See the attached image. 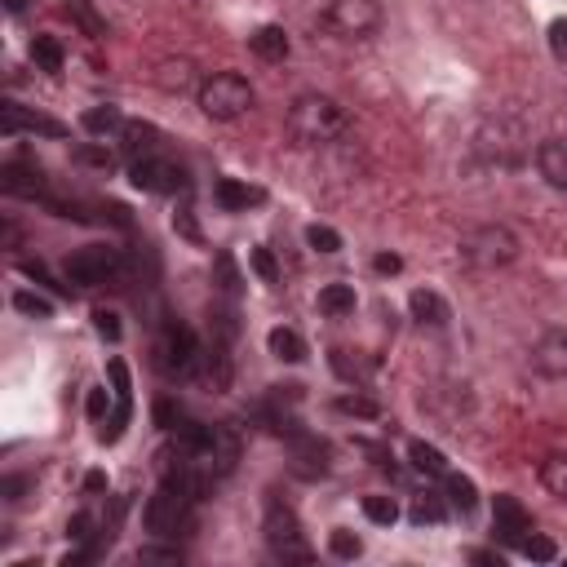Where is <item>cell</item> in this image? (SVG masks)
Returning <instances> with one entry per match:
<instances>
[{"mask_svg":"<svg viewBox=\"0 0 567 567\" xmlns=\"http://www.w3.org/2000/svg\"><path fill=\"white\" fill-rule=\"evenodd\" d=\"M173 448H178V466L200 474L213 488V479H226L240 461V439L226 426H200V421H182L173 426Z\"/></svg>","mask_w":567,"mask_h":567,"instance_id":"6da1fadb","label":"cell"},{"mask_svg":"<svg viewBox=\"0 0 567 567\" xmlns=\"http://www.w3.org/2000/svg\"><path fill=\"white\" fill-rule=\"evenodd\" d=\"M284 129L297 147H328V142H337L350 129V116L342 102L328 94H297L288 102Z\"/></svg>","mask_w":567,"mask_h":567,"instance_id":"7a4b0ae2","label":"cell"},{"mask_svg":"<svg viewBox=\"0 0 567 567\" xmlns=\"http://www.w3.org/2000/svg\"><path fill=\"white\" fill-rule=\"evenodd\" d=\"M195 102H200V111L209 120L231 125V120L249 116L257 94H253V85L240 76V71H213V76H204L200 85H195Z\"/></svg>","mask_w":567,"mask_h":567,"instance_id":"3957f363","label":"cell"},{"mask_svg":"<svg viewBox=\"0 0 567 567\" xmlns=\"http://www.w3.org/2000/svg\"><path fill=\"white\" fill-rule=\"evenodd\" d=\"M514 257H519V235L501 222H483L461 235V262H466L470 271H501Z\"/></svg>","mask_w":567,"mask_h":567,"instance_id":"277c9868","label":"cell"},{"mask_svg":"<svg viewBox=\"0 0 567 567\" xmlns=\"http://www.w3.org/2000/svg\"><path fill=\"white\" fill-rule=\"evenodd\" d=\"M474 151L488 164H497V169H519L523 156H528V133H523L519 120L492 116L488 125L474 133Z\"/></svg>","mask_w":567,"mask_h":567,"instance_id":"5b68a950","label":"cell"},{"mask_svg":"<svg viewBox=\"0 0 567 567\" xmlns=\"http://www.w3.org/2000/svg\"><path fill=\"white\" fill-rule=\"evenodd\" d=\"M386 23L377 0H328L324 9V27L337 40H373Z\"/></svg>","mask_w":567,"mask_h":567,"instance_id":"8992f818","label":"cell"},{"mask_svg":"<svg viewBox=\"0 0 567 567\" xmlns=\"http://www.w3.org/2000/svg\"><path fill=\"white\" fill-rule=\"evenodd\" d=\"M266 545H271V554L284 563H311L315 559L311 541H306L302 528H297V514L280 501L266 505Z\"/></svg>","mask_w":567,"mask_h":567,"instance_id":"52a82bcc","label":"cell"},{"mask_svg":"<svg viewBox=\"0 0 567 567\" xmlns=\"http://www.w3.org/2000/svg\"><path fill=\"white\" fill-rule=\"evenodd\" d=\"M116 271H120V249H111V244H85V249H76L63 262L67 284H76V288H98Z\"/></svg>","mask_w":567,"mask_h":567,"instance_id":"ba28073f","label":"cell"},{"mask_svg":"<svg viewBox=\"0 0 567 567\" xmlns=\"http://www.w3.org/2000/svg\"><path fill=\"white\" fill-rule=\"evenodd\" d=\"M156 364L164 368L169 377H195L204 368V350H200V342L191 337V328H182V324H169L164 328V337H160V346H156Z\"/></svg>","mask_w":567,"mask_h":567,"instance_id":"9c48e42d","label":"cell"},{"mask_svg":"<svg viewBox=\"0 0 567 567\" xmlns=\"http://www.w3.org/2000/svg\"><path fill=\"white\" fill-rule=\"evenodd\" d=\"M129 182L147 195H178V191H187V169L178 160L151 151V156H138L129 164Z\"/></svg>","mask_w":567,"mask_h":567,"instance_id":"30bf717a","label":"cell"},{"mask_svg":"<svg viewBox=\"0 0 567 567\" xmlns=\"http://www.w3.org/2000/svg\"><path fill=\"white\" fill-rule=\"evenodd\" d=\"M528 364H532V373L545 381H567V328L563 324L545 328V333L536 337L528 350Z\"/></svg>","mask_w":567,"mask_h":567,"instance_id":"8fae6325","label":"cell"},{"mask_svg":"<svg viewBox=\"0 0 567 567\" xmlns=\"http://www.w3.org/2000/svg\"><path fill=\"white\" fill-rule=\"evenodd\" d=\"M532 160H536V173H541L545 187L567 191V133H554V138L536 142Z\"/></svg>","mask_w":567,"mask_h":567,"instance_id":"7c38bea8","label":"cell"},{"mask_svg":"<svg viewBox=\"0 0 567 567\" xmlns=\"http://www.w3.org/2000/svg\"><path fill=\"white\" fill-rule=\"evenodd\" d=\"M492 532H497L505 545H519L523 536L532 532V514L523 510V505L514 501L510 492H501V497L492 501Z\"/></svg>","mask_w":567,"mask_h":567,"instance_id":"4fadbf2b","label":"cell"},{"mask_svg":"<svg viewBox=\"0 0 567 567\" xmlns=\"http://www.w3.org/2000/svg\"><path fill=\"white\" fill-rule=\"evenodd\" d=\"M328 443H319L315 435H297L293 443V470L302 474V479H319V474H328Z\"/></svg>","mask_w":567,"mask_h":567,"instance_id":"5bb4252c","label":"cell"},{"mask_svg":"<svg viewBox=\"0 0 567 567\" xmlns=\"http://www.w3.org/2000/svg\"><path fill=\"white\" fill-rule=\"evenodd\" d=\"M408 315L417 319V324H430V328H443V324L452 319L448 302H443L435 288H412V297H408Z\"/></svg>","mask_w":567,"mask_h":567,"instance_id":"9a60e30c","label":"cell"},{"mask_svg":"<svg viewBox=\"0 0 567 567\" xmlns=\"http://www.w3.org/2000/svg\"><path fill=\"white\" fill-rule=\"evenodd\" d=\"M23 129H32V133H45V138H63V125L58 120H49V116H32V111H23L18 102H5V133L14 138V133H23Z\"/></svg>","mask_w":567,"mask_h":567,"instance_id":"2e32d148","label":"cell"},{"mask_svg":"<svg viewBox=\"0 0 567 567\" xmlns=\"http://www.w3.org/2000/svg\"><path fill=\"white\" fill-rule=\"evenodd\" d=\"M249 49L257 58H262V63H284L288 58V32L284 27H275V23H266V27H257V32L249 36Z\"/></svg>","mask_w":567,"mask_h":567,"instance_id":"e0dca14e","label":"cell"},{"mask_svg":"<svg viewBox=\"0 0 567 567\" xmlns=\"http://www.w3.org/2000/svg\"><path fill=\"white\" fill-rule=\"evenodd\" d=\"M213 200H218L226 213H244L249 204H262V191L244 187V182H235V178H218L213 182Z\"/></svg>","mask_w":567,"mask_h":567,"instance_id":"ac0fdd59","label":"cell"},{"mask_svg":"<svg viewBox=\"0 0 567 567\" xmlns=\"http://www.w3.org/2000/svg\"><path fill=\"white\" fill-rule=\"evenodd\" d=\"M0 187H5L9 195H45V173L40 169H23V164H5L0 169Z\"/></svg>","mask_w":567,"mask_h":567,"instance_id":"d6986e66","label":"cell"},{"mask_svg":"<svg viewBox=\"0 0 567 567\" xmlns=\"http://www.w3.org/2000/svg\"><path fill=\"white\" fill-rule=\"evenodd\" d=\"M80 125H85V133H94V138H120V129L129 125L125 116H120V107H89L85 116H80Z\"/></svg>","mask_w":567,"mask_h":567,"instance_id":"ffe728a7","label":"cell"},{"mask_svg":"<svg viewBox=\"0 0 567 567\" xmlns=\"http://www.w3.org/2000/svg\"><path fill=\"white\" fill-rule=\"evenodd\" d=\"M443 497H448V505H452V510L470 514L474 505H479V488H474V479H470V474H457V470H448V474H443Z\"/></svg>","mask_w":567,"mask_h":567,"instance_id":"44dd1931","label":"cell"},{"mask_svg":"<svg viewBox=\"0 0 567 567\" xmlns=\"http://www.w3.org/2000/svg\"><path fill=\"white\" fill-rule=\"evenodd\" d=\"M315 306L328 319H342V315H350L359 306V297H355V288H350V284H324V288H319V297H315Z\"/></svg>","mask_w":567,"mask_h":567,"instance_id":"7402d4cb","label":"cell"},{"mask_svg":"<svg viewBox=\"0 0 567 567\" xmlns=\"http://www.w3.org/2000/svg\"><path fill=\"white\" fill-rule=\"evenodd\" d=\"M266 346H271V355L284 359V364H302L306 359V342L293 328H271V333H266Z\"/></svg>","mask_w":567,"mask_h":567,"instance_id":"603a6c76","label":"cell"},{"mask_svg":"<svg viewBox=\"0 0 567 567\" xmlns=\"http://www.w3.org/2000/svg\"><path fill=\"white\" fill-rule=\"evenodd\" d=\"M408 457H412V470L426 474V479H443V474H448V457H443L435 443H421V439H417V443L408 448Z\"/></svg>","mask_w":567,"mask_h":567,"instance_id":"cb8c5ba5","label":"cell"},{"mask_svg":"<svg viewBox=\"0 0 567 567\" xmlns=\"http://www.w3.org/2000/svg\"><path fill=\"white\" fill-rule=\"evenodd\" d=\"M536 474H541V488L550 492V497L567 501V452H550Z\"/></svg>","mask_w":567,"mask_h":567,"instance_id":"d4e9b609","label":"cell"},{"mask_svg":"<svg viewBox=\"0 0 567 567\" xmlns=\"http://www.w3.org/2000/svg\"><path fill=\"white\" fill-rule=\"evenodd\" d=\"M27 54H32V63H36L40 71H49V76H58V71H63V63H67V49L58 45L54 36H36Z\"/></svg>","mask_w":567,"mask_h":567,"instance_id":"484cf974","label":"cell"},{"mask_svg":"<svg viewBox=\"0 0 567 567\" xmlns=\"http://www.w3.org/2000/svg\"><path fill=\"white\" fill-rule=\"evenodd\" d=\"M67 18H71V23H76L85 36H94V40H98L102 32H107V23L98 18L94 0H67Z\"/></svg>","mask_w":567,"mask_h":567,"instance_id":"4316f807","label":"cell"},{"mask_svg":"<svg viewBox=\"0 0 567 567\" xmlns=\"http://www.w3.org/2000/svg\"><path fill=\"white\" fill-rule=\"evenodd\" d=\"M448 510H452L448 497H430V492H426V497H417V501H412L408 519L417 523V528H426V523H443V519H448Z\"/></svg>","mask_w":567,"mask_h":567,"instance_id":"83f0119b","label":"cell"},{"mask_svg":"<svg viewBox=\"0 0 567 567\" xmlns=\"http://www.w3.org/2000/svg\"><path fill=\"white\" fill-rule=\"evenodd\" d=\"M333 408L342 412V417H359V421H377L381 417V404L377 399H368V395H337Z\"/></svg>","mask_w":567,"mask_h":567,"instance_id":"f1b7e54d","label":"cell"},{"mask_svg":"<svg viewBox=\"0 0 567 567\" xmlns=\"http://www.w3.org/2000/svg\"><path fill=\"white\" fill-rule=\"evenodd\" d=\"M14 311L27 315V319H54V302L32 293V288H18V293H14Z\"/></svg>","mask_w":567,"mask_h":567,"instance_id":"f546056e","label":"cell"},{"mask_svg":"<svg viewBox=\"0 0 567 567\" xmlns=\"http://www.w3.org/2000/svg\"><path fill=\"white\" fill-rule=\"evenodd\" d=\"M328 554L342 563H355L359 554H364V541H359L350 528H333V536H328Z\"/></svg>","mask_w":567,"mask_h":567,"instance_id":"4dcf8cb0","label":"cell"},{"mask_svg":"<svg viewBox=\"0 0 567 567\" xmlns=\"http://www.w3.org/2000/svg\"><path fill=\"white\" fill-rule=\"evenodd\" d=\"M120 147H125L129 156H138V151L142 156H151V147H156V129L151 125H125L120 129Z\"/></svg>","mask_w":567,"mask_h":567,"instance_id":"1f68e13d","label":"cell"},{"mask_svg":"<svg viewBox=\"0 0 567 567\" xmlns=\"http://www.w3.org/2000/svg\"><path fill=\"white\" fill-rule=\"evenodd\" d=\"M514 550H519L523 559H532V563H550L554 554H559V545H554L550 536H541V532H528L519 545H514Z\"/></svg>","mask_w":567,"mask_h":567,"instance_id":"d6a6232c","label":"cell"},{"mask_svg":"<svg viewBox=\"0 0 567 567\" xmlns=\"http://www.w3.org/2000/svg\"><path fill=\"white\" fill-rule=\"evenodd\" d=\"M306 244H311L315 253H324V257L342 253V235H337L333 226H324V222H311V226H306Z\"/></svg>","mask_w":567,"mask_h":567,"instance_id":"836d02e7","label":"cell"},{"mask_svg":"<svg viewBox=\"0 0 567 567\" xmlns=\"http://www.w3.org/2000/svg\"><path fill=\"white\" fill-rule=\"evenodd\" d=\"M364 519L377 528H390L399 519V501L395 497H364Z\"/></svg>","mask_w":567,"mask_h":567,"instance_id":"e575fe53","label":"cell"},{"mask_svg":"<svg viewBox=\"0 0 567 567\" xmlns=\"http://www.w3.org/2000/svg\"><path fill=\"white\" fill-rule=\"evenodd\" d=\"M249 262H253V271H257V275H262V280H266V284H275V280H280V266H275V257H271V249H253V257H249Z\"/></svg>","mask_w":567,"mask_h":567,"instance_id":"d590c367","label":"cell"},{"mask_svg":"<svg viewBox=\"0 0 567 567\" xmlns=\"http://www.w3.org/2000/svg\"><path fill=\"white\" fill-rule=\"evenodd\" d=\"M94 328H98V337H107V342H120V315L116 311H94Z\"/></svg>","mask_w":567,"mask_h":567,"instance_id":"8d00e7d4","label":"cell"},{"mask_svg":"<svg viewBox=\"0 0 567 567\" xmlns=\"http://www.w3.org/2000/svg\"><path fill=\"white\" fill-rule=\"evenodd\" d=\"M138 563H182V550H164V545H142L138 550Z\"/></svg>","mask_w":567,"mask_h":567,"instance_id":"74e56055","label":"cell"},{"mask_svg":"<svg viewBox=\"0 0 567 567\" xmlns=\"http://www.w3.org/2000/svg\"><path fill=\"white\" fill-rule=\"evenodd\" d=\"M67 536L71 541H80V545H98L94 541V519H89V514H76V519L67 523Z\"/></svg>","mask_w":567,"mask_h":567,"instance_id":"f35d334b","label":"cell"},{"mask_svg":"<svg viewBox=\"0 0 567 567\" xmlns=\"http://www.w3.org/2000/svg\"><path fill=\"white\" fill-rule=\"evenodd\" d=\"M550 54L559 63H567V18H554L550 23Z\"/></svg>","mask_w":567,"mask_h":567,"instance_id":"ab89813d","label":"cell"},{"mask_svg":"<svg viewBox=\"0 0 567 567\" xmlns=\"http://www.w3.org/2000/svg\"><path fill=\"white\" fill-rule=\"evenodd\" d=\"M76 160L80 164H94V169H111V164H116V156H111V151H102V147H76Z\"/></svg>","mask_w":567,"mask_h":567,"instance_id":"60d3db41","label":"cell"},{"mask_svg":"<svg viewBox=\"0 0 567 567\" xmlns=\"http://www.w3.org/2000/svg\"><path fill=\"white\" fill-rule=\"evenodd\" d=\"M107 412H111V395L102 386H94L89 390V417L94 421H107Z\"/></svg>","mask_w":567,"mask_h":567,"instance_id":"b9f144b4","label":"cell"},{"mask_svg":"<svg viewBox=\"0 0 567 567\" xmlns=\"http://www.w3.org/2000/svg\"><path fill=\"white\" fill-rule=\"evenodd\" d=\"M111 381H116V399L129 404V368L120 364V359H111Z\"/></svg>","mask_w":567,"mask_h":567,"instance_id":"7bdbcfd3","label":"cell"},{"mask_svg":"<svg viewBox=\"0 0 567 567\" xmlns=\"http://www.w3.org/2000/svg\"><path fill=\"white\" fill-rule=\"evenodd\" d=\"M373 266H377V275H399V271H404V257H395V253H377V257H373Z\"/></svg>","mask_w":567,"mask_h":567,"instance_id":"ee69618b","label":"cell"},{"mask_svg":"<svg viewBox=\"0 0 567 567\" xmlns=\"http://www.w3.org/2000/svg\"><path fill=\"white\" fill-rule=\"evenodd\" d=\"M27 488V479H18V474H9V479H0V492H5V501H18V492Z\"/></svg>","mask_w":567,"mask_h":567,"instance_id":"f6af8a7d","label":"cell"},{"mask_svg":"<svg viewBox=\"0 0 567 567\" xmlns=\"http://www.w3.org/2000/svg\"><path fill=\"white\" fill-rule=\"evenodd\" d=\"M470 559H474V563H497V567H501V554H492V550H470Z\"/></svg>","mask_w":567,"mask_h":567,"instance_id":"bcb514c9","label":"cell"},{"mask_svg":"<svg viewBox=\"0 0 567 567\" xmlns=\"http://www.w3.org/2000/svg\"><path fill=\"white\" fill-rule=\"evenodd\" d=\"M85 488H89V492H102V488H107V474H98V470H94V474L85 479Z\"/></svg>","mask_w":567,"mask_h":567,"instance_id":"7dc6e473","label":"cell"},{"mask_svg":"<svg viewBox=\"0 0 567 567\" xmlns=\"http://www.w3.org/2000/svg\"><path fill=\"white\" fill-rule=\"evenodd\" d=\"M5 9H9V14H23V9H27V0H5Z\"/></svg>","mask_w":567,"mask_h":567,"instance_id":"c3c4849f","label":"cell"}]
</instances>
